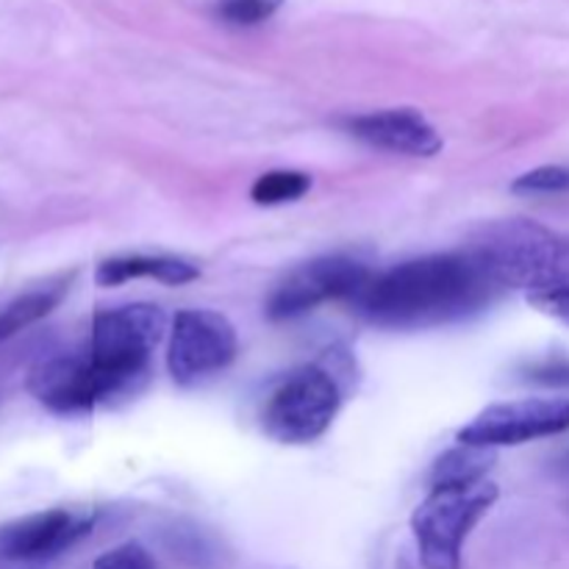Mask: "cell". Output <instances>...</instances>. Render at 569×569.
<instances>
[{
  "label": "cell",
  "mask_w": 569,
  "mask_h": 569,
  "mask_svg": "<svg viewBox=\"0 0 569 569\" xmlns=\"http://www.w3.org/2000/svg\"><path fill=\"white\" fill-rule=\"evenodd\" d=\"M500 289L467 250L403 261L359 295L361 315L398 331L437 328L481 311Z\"/></svg>",
  "instance_id": "6da1fadb"
},
{
  "label": "cell",
  "mask_w": 569,
  "mask_h": 569,
  "mask_svg": "<svg viewBox=\"0 0 569 569\" xmlns=\"http://www.w3.org/2000/svg\"><path fill=\"white\" fill-rule=\"evenodd\" d=\"M465 250L498 289L539 292L569 283V239L539 222H492Z\"/></svg>",
  "instance_id": "7a4b0ae2"
},
{
  "label": "cell",
  "mask_w": 569,
  "mask_h": 569,
  "mask_svg": "<svg viewBox=\"0 0 569 569\" xmlns=\"http://www.w3.org/2000/svg\"><path fill=\"white\" fill-rule=\"evenodd\" d=\"M167 315L153 303H128L92 317L83 353L109 383L111 395L137 392L148 378L150 356L164 339Z\"/></svg>",
  "instance_id": "3957f363"
},
{
  "label": "cell",
  "mask_w": 569,
  "mask_h": 569,
  "mask_svg": "<svg viewBox=\"0 0 569 569\" xmlns=\"http://www.w3.org/2000/svg\"><path fill=\"white\" fill-rule=\"evenodd\" d=\"M498 500L492 481L431 487L411 515L417 550L426 569H461V550L472 528Z\"/></svg>",
  "instance_id": "277c9868"
},
{
  "label": "cell",
  "mask_w": 569,
  "mask_h": 569,
  "mask_svg": "<svg viewBox=\"0 0 569 569\" xmlns=\"http://www.w3.org/2000/svg\"><path fill=\"white\" fill-rule=\"evenodd\" d=\"M342 398V383L333 367L306 365L289 372L267 395L261 428L281 445H309L331 428Z\"/></svg>",
  "instance_id": "5b68a950"
},
{
  "label": "cell",
  "mask_w": 569,
  "mask_h": 569,
  "mask_svg": "<svg viewBox=\"0 0 569 569\" xmlns=\"http://www.w3.org/2000/svg\"><path fill=\"white\" fill-rule=\"evenodd\" d=\"M370 281V267L356 256H320V259L300 264L278 283L276 292L267 300V315L272 320H292L306 311H315L328 300H359Z\"/></svg>",
  "instance_id": "8992f818"
},
{
  "label": "cell",
  "mask_w": 569,
  "mask_h": 569,
  "mask_svg": "<svg viewBox=\"0 0 569 569\" xmlns=\"http://www.w3.org/2000/svg\"><path fill=\"white\" fill-rule=\"evenodd\" d=\"M237 328L220 311L183 309L172 320L167 367L181 387L206 381L237 359Z\"/></svg>",
  "instance_id": "52a82bcc"
},
{
  "label": "cell",
  "mask_w": 569,
  "mask_h": 569,
  "mask_svg": "<svg viewBox=\"0 0 569 569\" xmlns=\"http://www.w3.org/2000/svg\"><path fill=\"white\" fill-rule=\"evenodd\" d=\"M569 428V400L526 398L511 403L487 406L470 426L459 431L461 445L476 448H503V445L533 442Z\"/></svg>",
  "instance_id": "ba28073f"
},
{
  "label": "cell",
  "mask_w": 569,
  "mask_h": 569,
  "mask_svg": "<svg viewBox=\"0 0 569 569\" xmlns=\"http://www.w3.org/2000/svg\"><path fill=\"white\" fill-rule=\"evenodd\" d=\"M28 389L44 409L56 415H83L114 398L83 350L39 361L28 376Z\"/></svg>",
  "instance_id": "9c48e42d"
},
{
  "label": "cell",
  "mask_w": 569,
  "mask_h": 569,
  "mask_svg": "<svg viewBox=\"0 0 569 569\" xmlns=\"http://www.w3.org/2000/svg\"><path fill=\"white\" fill-rule=\"evenodd\" d=\"M94 526L92 511L48 509L0 528V559L48 561L89 537Z\"/></svg>",
  "instance_id": "30bf717a"
},
{
  "label": "cell",
  "mask_w": 569,
  "mask_h": 569,
  "mask_svg": "<svg viewBox=\"0 0 569 569\" xmlns=\"http://www.w3.org/2000/svg\"><path fill=\"white\" fill-rule=\"evenodd\" d=\"M350 133L370 148L389 150L403 156H437L442 150V137L437 128L415 109H387L359 114L348 122Z\"/></svg>",
  "instance_id": "8fae6325"
},
{
  "label": "cell",
  "mask_w": 569,
  "mask_h": 569,
  "mask_svg": "<svg viewBox=\"0 0 569 569\" xmlns=\"http://www.w3.org/2000/svg\"><path fill=\"white\" fill-rule=\"evenodd\" d=\"M137 278H156L170 287H181V283L200 278L198 264L187 259H176V256H114V259L100 261L94 270V281L100 287H120V283L137 281Z\"/></svg>",
  "instance_id": "7c38bea8"
},
{
  "label": "cell",
  "mask_w": 569,
  "mask_h": 569,
  "mask_svg": "<svg viewBox=\"0 0 569 569\" xmlns=\"http://www.w3.org/2000/svg\"><path fill=\"white\" fill-rule=\"evenodd\" d=\"M495 461H498V453L492 448L459 445L433 465L431 487H461V483L487 481Z\"/></svg>",
  "instance_id": "4fadbf2b"
},
{
  "label": "cell",
  "mask_w": 569,
  "mask_h": 569,
  "mask_svg": "<svg viewBox=\"0 0 569 569\" xmlns=\"http://www.w3.org/2000/svg\"><path fill=\"white\" fill-rule=\"evenodd\" d=\"M67 292V283H56V287L33 289V292L20 295L17 300H11L9 306L0 309V345L6 339L17 337L20 331H26L28 326L39 322L42 317H48L56 306L61 303Z\"/></svg>",
  "instance_id": "5bb4252c"
},
{
  "label": "cell",
  "mask_w": 569,
  "mask_h": 569,
  "mask_svg": "<svg viewBox=\"0 0 569 569\" xmlns=\"http://www.w3.org/2000/svg\"><path fill=\"white\" fill-rule=\"evenodd\" d=\"M311 189V178L300 170H270L250 187V198L259 206L295 203Z\"/></svg>",
  "instance_id": "9a60e30c"
},
{
  "label": "cell",
  "mask_w": 569,
  "mask_h": 569,
  "mask_svg": "<svg viewBox=\"0 0 569 569\" xmlns=\"http://www.w3.org/2000/svg\"><path fill=\"white\" fill-rule=\"evenodd\" d=\"M283 0H211L217 14L233 26H256L281 9Z\"/></svg>",
  "instance_id": "2e32d148"
},
{
  "label": "cell",
  "mask_w": 569,
  "mask_h": 569,
  "mask_svg": "<svg viewBox=\"0 0 569 569\" xmlns=\"http://www.w3.org/2000/svg\"><path fill=\"white\" fill-rule=\"evenodd\" d=\"M511 189L520 194H553V192H567L569 189V167L548 164L537 167V170H528L511 183Z\"/></svg>",
  "instance_id": "e0dca14e"
},
{
  "label": "cell",
  "mask_w": 569,
  "mask_h": 569,
  "mask_svg": "<svg viewBox=\"0 0 569 569\" xmlns=\"http://www.w3.org/2000/svg\"><path fill=\"white\" fill-rule=\"evenodd\" d=\"M92 569H159L156 567L153 556L137 542H126L120 548L109 550L100 559H94Z\"/></svg>",
  "instance_id": "ac0fdd59"
},
{
  "label": "cell",
  "mask_w": 569,
  "mask_h": 569,
  "mask_svg": "<svg viewBox=\"0 0 569 569\" xmlns=\"http://www.w3.org/2000/svg\"><path fill=\"white\" fill-rule=\"evenodd\" d=\"M526 381L539 383V387H569V359L553 356L542 359L526 370Z\"/></svg>",
  "instance_id": "d6986e66"
},
{
  "label": "cell",
  "mask_w": 569,
  "mask_h": 569,
  "mask_svg": "<svg viewBox=\"0 0 569 569\" xmlns=\"http://www.w3.org/2000/svg\"><path fill=\"white\" fill-rule=\"evenodd\" d=\"M528 303L542 315L556 317L559 322L569 326V283L553 289H539V292H528Z\"/></svg>",
  "instance_id": "ffe728a7"
}]
</instances>
